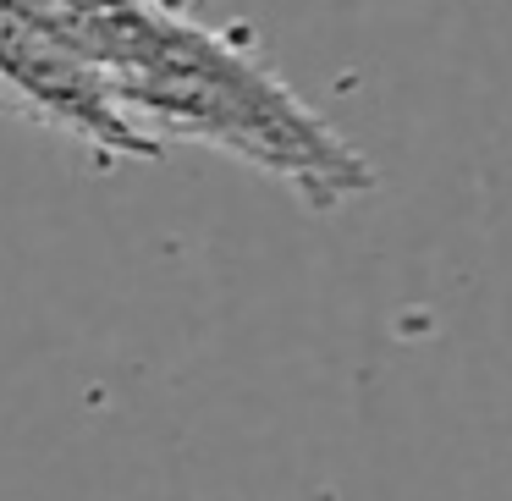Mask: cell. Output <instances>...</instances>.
Masks as SVG:
<instances>
[{"mask_svg": "<svg viewBox=\"0 0 512 501\" xmlns=\"http://www.w3.org/2000/svg\"><path fill=\"white\" fill-rule=\"evenodd\" d=\"M0 105L100 166L204 144L320 215L375 188L364 149L188 0H0Z\"/></svg>", "mask_w": 512, "mask_h": 501, "instance_id": "cell-1", "label": "cell"}]
</instances>
